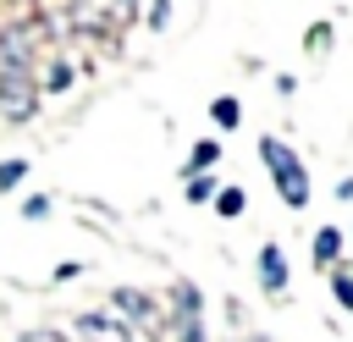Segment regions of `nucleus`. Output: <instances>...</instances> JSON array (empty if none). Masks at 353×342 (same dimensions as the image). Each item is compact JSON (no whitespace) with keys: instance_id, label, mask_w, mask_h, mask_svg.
Segmentation results:
<instances>
[{"instance_id":"obj_6","label":"nucleus","mask_w":353,"mask_h":342,"mask_svg":"<svg viewBox=\"0 0 353 342\" xmlns=\"http://www.w3.org/2000/svg\"><path fill=\"white\" fill-rule=\"evenodd\" d=\"M259 281H265V292H281V287H287V259H281L276 243L259 248Z\"/></svg>"},{"instance_id":"obj_9","label":"nucleus","mask_w":353,"mask_h":342,"mask_svg":"<svg viewBox=\"0 0 353 342\" xmlns=\"http://www.w3.org/2000/svg\"><path fill=\"white\" fill-rule=\"evenodd\" d=\"M22 177H28V160H0V193H11Z\"/></svg>"},{"instance_id":"obj_7","label":"nucleus","mask_w":353,"mask_h":342,"mask_svg":"<svg viewBox=\"0 0 353 342\" xmlns=\"http://www.w3.org/2000/svg\"><path fill=\"white\" fill-rule=\"evenodd\" d=\"M110 303H116V309H127V320H154V303H149L143 292H132V287H116V292H110Z\"/></svg>"},{"instance_id":"obj_1","label":"nucleus","mask_w":353,"mask_h":342,"mask_svg":"<svg viewBox=\"0 0 353 342\" xmlns=\"http://www.w3.org/2000/svg\"><path fill=\"white\" fill-rule=\"evenodd\" d=\"M259 154H265V165H270V177H276V193L298 210V204H309V177H303V160L281 143V138H259Z\"/></svg>"},{"instance_id":"obj_17","label":"nucleus","mask_w":353,"mask_h":342,"mask_svg":"<svg viewBox=\"0 0 353 342\" xmlns=\"http://www.w3.org/2000/svg\"><path fill=\"white\" fill-rule=\"evenodd\" d=\"M22 342H61V336H55V331H28Z\"/></svg>"},{"instance_id":"obj_13","label":"nucleus","mask_w":353,"mask_h":342,"mask_svg":"<svg viewBox=\"0 0 353 342\" xmlns=\"http://www.w3.org/2000/svg\"><path fill=\"white\" fill-rule=\"evenodd\" d=\"M210 193H215V177H193V182H188V199H193V204H204Z\"/></svg>"},{"instance_id":"obj_14","label":"nucleus","mask_w":353,"mask_h":342,"mask_svg":"<svg viewBox=\"0 0 353 342\" xmlns=\"http://www.w3.org/2000/svg\"><path fill=\"white\" fill-rule=\"evenodd\" d=\"M22 215H28V221H44V215H50V199H44V193H33V199L22 204Z\"/></svg>"},{"instance_id":"obj_5","label":"nucleus","mask_w":353,"mask_h":342,"mask_svg":"<svg viewBox=\"0 0 353 342\" xmlns=\"http://www.w3.org/2000/svg\"><path fill=\"white\" fill-rule=\"evenodd\" d=\"M77 336L83 342H127V325L110 314H77Z\"/></svg>"},{"instance_id":"obj_2","label":"nucleus","mask_w":353,"mask_h":342,"mask_svg":"<svg viewBox=\"0 0 353 342\" xmlns=\"http://www.w3.org/2000/svg\"><path fill=\"white\" fill-rule=\"evenodd\" d=\"M0 110H6V121H28L39 110L33 66H0Z\"/></svg>"},{"instance_id":"obj_16","label":"nucleus","mask_w":353,"mask_h":342,"mask_svg":"<svg viewBox=\"0 0 353 342\" xmlns=\"http://www.w3.org/2000/svg\"><path fill=\"white\" fill-rule=\"evenodd\" d=\"M215 154H221L215 143H199V149H193V177H199V165H215Z\"/></svg>"},{"instance_id":"obj_4","label":"nucleus","mask_w":353,"mask_h":342,"mask_svg":"<svg viewBox=\"0 0 353 342\" xmlns=\"http://www.w3.org/2000/svg\"><path fill=\"white\" fill-rule=\"evenodd\" d=\"M176 331H182V342H204V325H199V292L182 281L176 287Z\"/></svg>"},{"instance_id":"obj_12","label":"nucleus","mask_w":353,"mask_h":342,"mask_svg":"<svg viewBox=\"0 0 353 342\" xmlns=\"http://www.w3.org/2000/svg\"><path fill=\"white\" fill-rule=\"evenodd\" d=\"M215 210H221V215H243V193H237V188H221Z\"/></svg>"},{"instance_id":"obj_3","label":"nucleus","mask_w":353,"mask_h":342,"mask_svg":"<svg viewBox=\"0 0 353 342\" xmlns=\"http://www.w3.org/2000/svg\"><path fill=\"white\" fill-rule=\"evenodd\" d=\"M33 22H17L0 33V66H33Z\"/></svg>"},{"instance_id":"obj_15","label":"nucleus","mask_w":353,"mask_h":342,"mask_svg":"<svg viewBox=\"0 0 353 342\" xmlns=\"http://www.w3.org/2000/svg\"><path fill=\"white\" fill-rule=\"evenodd\" d=\"M66 83H72V66H50V83H44V88H50V94H61Z\"/></svg>"},{"instance_id":"obj_11","label":"nucleus","mask_w":353,"mask_h":342,"mask_svg":"<svg viewBox=\"0 0 353 342\" xmlns=\"http://www.w3.org/2000/svg\"><path fill=\"white\" fill-rule=\"evenodd\" d=\"M331 287H336V298L353 309V265H342V270H331Z\"/></svg>"},{"instance_id":"obj_8","label":"nucleus","mask_w":353,"mask_h":342,"mask_svg":"<svg viewBox=\"0 0 353 342\" xmlns=\"http://www.w3.org/2000/svg\"><path fill=\"white\" fill-rule=\"evenodd\" d=\"M342 254V232L336 226H325V232H314V265H331Z\"/></svg>"},{"instance_id":"obj_10","label":"nucleus","mask_w":353,"mask_h":342,"mask_svg":"<svg viewBox=\"0 0 353 342\" xmlns=\"http://www.w3.org/2000/svg\"><path fill=\"white\" fill-rule=\"evenodd\" d=\"M210 116H215V127H237V116H243V110H237V99H215V105H210Z\"/></svg>"}]
</instances>
